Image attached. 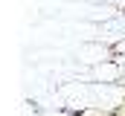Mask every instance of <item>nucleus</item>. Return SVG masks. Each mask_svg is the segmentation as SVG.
<instances>
[{
  "label": "nucleus",
  "mask_w": 125,
  "mask_h": 116,
  "mask_svg": "<svg viewBox=\"0 0 125 116\" xmlns=\"http://www.w3.org/2000/svg\"><path fill=\"white\" fill-rule=\"evenodd\" d=\"M108 47H111V55H114V61H122V58H125V38L114 41V44H108Z\"/></svg>",
  "instance_id": "1"
}]
</instances>
